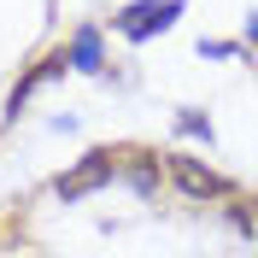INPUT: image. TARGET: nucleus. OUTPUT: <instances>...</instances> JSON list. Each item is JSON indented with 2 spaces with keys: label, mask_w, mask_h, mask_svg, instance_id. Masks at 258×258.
I'll return each mask as SVG.
<instances>
[{
  "label": "nucleus",
  "mask_w": 258,
  "mask_h": 258,
  "mask_svg": "<svg viewBox=\"0 0 258 258\" xmlns=\"http://www.w3.org/2000/svg\"><path fill=\"white\" fill-rule=\"evenodd\" d=\"M176 129H182V135H194V141H211V117L194 112V106H182V112H176Z\"/></svg>",
  "instance_id": "nucleus-6"
},
{
  "label": "nucleus",
  "mask_w": 258,
  "mask_h": 258,
  "mask_svg": "<svg viewBox=\"0 0 258 258\" xmlns=\"http://www.w3.org/2000/svg\"><path fill=\"white\" fill-rule=\"evenodd\" d=\"M170 176H176V188L188 194V200H229V194H235L217 170H206L200 159H182V153H170Z\"/></svg>",
  "instance_id": "nucleus-3"
},
{
  "label": "nucleus",
  "mask_w": 258,
  "mask_h": 258,
  "mask_svg": "<svg viewBox=\"0 0 258 258\" xmlns=\"http://www.w3.org/2000/svg\"><path fill=\"white\" fill-rule=\"evenodd\" d=\"M64 53H71V71H82V77H100V71H106L100 24H77V30H71V41H64Z\"/></svg>",
  "instance_id": "nucleus-4"
},
{
  "label": "nucleus",
  "mask_w": 258,
  "mask_h": 258,
  "mask_svg": "<svg viewBox=\"0 0 258 258\" xmlns=\"http://www.w3.org/2000/svg\"><path fill=\"white\" fill-rule=\"evenodd\" d=\"M59 71H71V53L64 47H53V53H41V59L30 64V71H24V77H18V88H12V100H6V112L18 117V106H24V100L35 94V88H41V82L47 77H59Z\"/></svg>",
  "instance_id": "nucleus-5"
},
{
  "label": "nucleus",
  "mask_w": 258,
  "mask_h": 258,
  "mask_svg": "<svg viewBox=\"0 0 258 258\" xmlns=\"http://www.w3.org/2000/svg\"><path fill=\"white\" fill-rule=\"evenodd\" d=\"M159 188V170H153V159L141 153V164H135V194H153Z\"/></svg>",
  "instance_id": "nucleus-7"
},
{
  "label": "nucleus",
  "mask_w": 258,
  "mask_h": 258,
  "mask_svg": "<svg viewBox=\"0 0 258 258\" xmlns=\"http://www.w3.org/2000/svg\"><path fill=\"white\" fill-rule=\"evenodd\" d=\"M235 53H241L235 41H200V59H235Z\"/></svg>",
  "instance_id": "nucleus-8"
},
{
  "label": "nucleus",
  "mask_w": 258,
  "mask_h": 258,
  "mask_svg": "<svg viewBox=\"0 0 258 258\" xmlns=\"http://www.w3.org/2000/svg\"><path fill=\"white\" fill-rule=\"evenodd\" d=\"M117 176V153H106V147H94V153H82L71 170H64L59 182H53V194L59 200H82V194H94V188H106V182Z\"/></svg>",
  "instance_id": "nucleus-2"
},
{
  "label": "nucleus",
  "mask_w": 258,
  "mask_h": 258,
  "mask_svg": "<svg viewBox=\"0 0 258 258\" xmlns=\"http://www.w3.org/2000/svg\"><path fill=\"white\" fill-rule=\"evenodd\" d=\"M182 12H188V0H129V6H117L112 30L141 47V41H153V35H164Z\"/></svg>",
  "instance_id": "nucleus-1"
}]
</instances>
